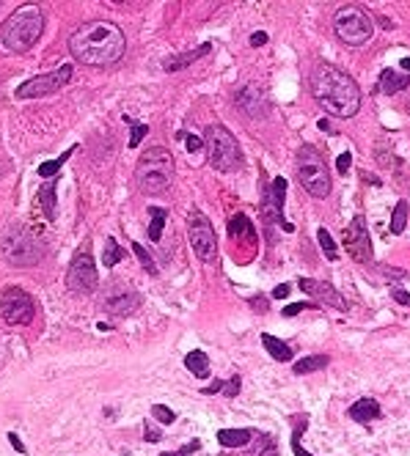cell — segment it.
Instances as JSON below:
<instances>
[{
	"instance_id": "obj_1",
	"label": "cell",
	"mask_w": 410,
	"mask_h": 456,
	"mask_svg": "<svg viewBox=\"0 0 410 456\" xmlns=\"http://www.w3.org/2000/svg\"><path fill=\"white\" fill-rule=\"evenodd\" d=\"M127 47L124 31L108 20H91L83 23L72 36H69V50L75 61L88 64V66H108L121 61Z\"/></svg>"
},
{
	"instance_id": "obj_2",
	"label": "cell",
	"mask_w": 410,
	"mask_h": 456,
	"mask_svg": "<svg viewBox=\"0 0 410 456\" xmlns=\"http://www.w3.org/2000/svg\"><path fill=\"white\" fill-rule=\"evenodd\" d=\"M311 94L322 110L339 118H350L361 110V88L358 83L339 66L319 61L311 72Z\"/></svg>"
},
{
	"instance_id": "obj_3",
	"label": "cell",
	"mask_w": 410,
	"mask_h": 456,
	"mask_svg": "<svg viewBox=\"0 0 410 456\" xmlns=\"http://www.w3.org/2000/svg\"><path fill=\"white\" fill-rule=\"evenodd\" d=\"M45 31V14L36 3L20 6L3 25H0V47L9 53H28Z\"/></svg>"
},
{
	"instance_id": "obj_4",
	"label": "cell",
	"mask_w": 410,
	"mask_h": 456,
	"mask_svg": "<svg viewBox=\"0 0 410 456\" xmlns=\"http://www.w3.org/2000/svg\"><path fill=\"white\" fill-rule=\"evenodd\" d=\"M45 240L28 225H9L0 237V256L12 267H36L45 259Z\"/></svg>"
},
{
	"instance_id": "obj_5",
	"label": "cell",
	"mask_w": 410,
	"mask_h": 456,
	"mask_svg": "<svg viewBox=\"0 0 410 456\" xmlns=\"http://www.w3.org/2000/svg\"><path fill=\"white\" fill-rule=\"evenodd\" d=\"M135 179L141 184L143 192L149 195H160L171 187L173 179V160L162 146H152L141 154L138 165H135Z\"/></svg>"
},
{
	"instance_id": "obj_6",
	"label": "cell",
	"mask_w": 410,
	"mask_h": 456,
	"mask_svg": "<svg viewBox=\"0 0 410 456\" xmlns=\"http://www.w3.org/2000/svg\"><path fill=\"white\" fill-rule=\"evenodd\" d=\"M207 160L215 170L221 173H232V170H240L243 168V151H240V143L237 138L221 127V124H213L207 127Z\"/></svg>"
},
{
	"instance_id": "obj_7",
	"label": "cell",
	"mask_w": 410,
	"mask_h": 456,
	"mask_svg": "<svg viewBox=\"0 0 410 456\" xmlns=\"http://www.w3.org/2000/svg\"><path fill=\"white\" fill-rule=\"evenodd\" d=\"M295 165H298V179L300 184L306 187V192L311 198H328L330 195V173L325 170V162H322V154H317L314 146H303L295 157Z\"/></svg>"
},
{
	"instance_id": "obj_8",
	"label": "cell",
	"mask_w": 410,
	"mask_h": 456,
	"mask_svg": "<svg viewBox=\"0 0 410 456\" xmlns=\"http://www.w3.org/2000/svg\"><path fill=\"white\" fill-rule=\"evenodd\" d=\"M333 28H336V36L341 45L347 47H361L372 39V17L361 9V6H344L333 14Z\"/></svg>"
},
{
	"instance_id": "obj_9",
	"label": "cell",
	"mask_w": 410,
	"mask_h": 456,
	"mask_svg": "<svg viewBox=\"0 0 410 456\" xmlns=\"http://www.w3.org/2000/svg\"><path fill=\"white\" fill-rule=\"evenodd\" d=\"M187 237H190V245H193V251H195V256L201 262H215L218 240H215V231H213L210 220L204 217L198 209H193L190 217H187Z\"/></svg>"
},
{
	"instance_id": "obj_10",
	"label": "cell",
	"mask_w": 410,
	"mask_h": 456,
	"mask_svg": "<svg viewBox=\"0 0 410 456\" xmlns=\"http://www.w3.org/2000/svg\"><path fill=\"white\" fill-rule=\"evenodd\" d=\"M75 75V66L72 64H64L58 66L56 72H47V75H39V77H31L25 80L20 88H17V99H42V97H50L56 91H61Z\"/></svg>"
},
{
	"instance_id": "obj_11",
	"label": "cell",
	"mask_w": 410,
	"mask_h": 456,
	"mask_svg": "<svg viewBox=\"0 0 410 456\" xmlns=\"http://www.w3.org/2000/svg\"><path fill=\"white\" fill-rule=\"evenodd\" d=\"M0 314L9 325H31L36 308H34V297L17 286H9L0 292Z\"/></svg>"
},
{
	"instance_id": "obj_12",
	"label": "cell",
	"mask_w": 410,
	"mask_h": 456,
	"mask_svg": "<svg viewBox=\"0 0 410 456\" xmlns=\"http://www.w3.org/2000/svg\"><path fill=\"white\" fill-rule=\"evenodd\" d=\"M341 245L358 264H369L372 262V240H369V228H366L363 214H355L350 220V225L344 228V234H341Z\"/></svg>"
},
{
	"instance_id": "obj_13",
	"label": "cell",
	"mask_w": 410,
	"mask_h": 456,
	"mask_svg": "<svg viewBox=\"0 0 410 456\" xmlns=\"http://www.w3.org/2000/svg\"><path fill=\"white\" fill-rule=\"evenodd\" d=\"M99 283V275H97V264L91 259V253H77L75 262L69 264V273H67V286L69 292H77V294H91Z\"/></svg>"
},
{
	"instance_id": "obj_14",
	"label": "cell",
	"mask_w": 410,
	"mask_h": 456,
	"mask_svg": "<svg viewBox=\"0 0 410 456\" xmlns=\"http://www.w3.org/2000/svg\"><path fill=\"white\" fill-rule=\"evenodd\" d=\"M284 201H287V179L284 176H276L273 179V187H270V192H267V198H265V203H262V212H265V220L270 223V220H276L284 231H295V225L284 217Z\"/></svg>"
},
{
	"instance_id": "obj_15",
	"label": "cell",
	"mask_w": 410,
	"mask_h": 456,
	"mask_svg": "<svg viewBox=\"0 0 410 456\" xmlns=\"http://www.w3.org/2000/svg\"><path fill=\"white\" fill-rule=\"evenodd\" d=\"M237 107H240L245 116H251V118H262V116H267L270 102H267L265 88L256 86V83H248L245 88H240V91H237Z\"/></svg>"
},
{
	"instance_id": "obj_16",
	"label": "cell",
	"mask_w": 410,
	"mask_h": 456,
	"mask_svg": "<svg viewBox=\"0 0 410 456\" xmlns=\"http://www.w3.org/2000/svg\"><path fill=\"white\" fill-rule=\"evenodd\" d=\"M105 311L113 314V316H130L138 305H141V294L130 286H113L108 294H105Z\"/></svg>"
},
{
	"instance_id": "obj_17",
	"label": "cell",
	"mask_w": 410,
	"mask_h": 456,
	"mask_svg": "<svg viewBox=\"0 0 410 456\" xmlns=\"http://www.w3.org/2000/svg\"><path fill=\"white\" fill-rule=\"evenodd\" d=\"M298 286H300L306 294L317 297V303H325V305H330V308H336V311H347V303H344V300H341V294L330 286V281L300 278V281H298Z\"/></svg>"
},
{
	"instance_id": "obj_18",
	"label": "cell",
	"mask_w": 410,
	"mask_h": 456,
	"mask_svg": "<svg viewBox=\"0 0 410 456\" xmlns=\"http://www.w3.org/2000/svg\"><path fill=\"white\" fill-rule=\"evenodd\" d=\"M407 86H410V77H407V75H402V72H396V69H383V72H380V80H377V91H380V94H385V97L402 94Z\"/></svg>"
},
{
	"instance_id": "obj_19",
	"label": "cell",
	"mask_w": 410,
	"mask_h": 456,
	"mask_svg": "<svg viewBox=\"0 0 410 456\" xmlns=\"http://www.w3.org/2000/svg\"><path fill=\"white\" fill-rule=\"evenodd\" d=\"M210 53H213V45H198V47L190 50V53H182V55H173V58L162 61V69H165V72H179V69L190 66L193 61H198V58H204V55H210Z\"/></svg>"
},
{
	"instance_id": "obj_20",
	"label": "cell",
	"mask_w": 410,
	"mask_h": 456,
	"mask_svg": "<svg viewBox=\"0 0 410 456\" xmlns=\"http://www.w3.org/2000/svg\"><path fill=\"white\" fill-rule=\"evenodd\" d=\"M251 448L243 453V456H281L278 453V440H276V434H262V431H256V437L248 442Z\"/></svg>"
},
{
	"instance_id": "obj_21",
	"label": "cell",
	"mask_w": 410,
	"mask_h": 456,
	"mask_svg": "<svg viewBox=\"0 0 410 456\" xmlns=\"http://www.w3.org/2000/svg\"><path fill=\"white\" fill-rule=\"evenodd\" d=\"M380 415H383V409H380V404H377L374 398H361V401H355V404L350 407V418L358 420V423H372V420H377Z\"/></svg>"
},
{
	"instance_id": "obj_22",
	"label": "cell",
	"mask_w": 410,
	"mask_h": 456,
	"mask_svg": "<svg viewBox=\"0 0 410 456\" xmlns=\"http://www.w3.org/2000/svg\"><path fill=\"white\" fill-rule=\"evenodd\" d=\"M254 437H256L254 429H221V431H218V442L226 445V448H243V445H248Z\"/></svg>"
},
{
	"instance_id": "obj_23",
	"label": "cell",
	"mask_w": 410,
	"mask_h": 456,
	"mask_svg": "<svg viewBox=\"0 0 410 456\" xmlns=\"http://www.w3.org/2000/svg\"><path fill=\"white\" fill-rule=\"evenodd\" d=\"M184 368H190L193 377L204 379V377H210V357L207 352H201V349H193L184 355Z\"/></svg>"
},
{
	"instance_id": "obj_24",
	"label": "cell",
	"mask_w": 410,
	"mask_h": 456,
	"mask_svg": "<svg viewBox=\"0 0 410 456\" xmlns=\"http://www.w3.org/2000/svg\"><path fill=\"white\" fill-rule=\"evenodd\" d=\"M262 344H265V349L278 360V363H289L292 357H295V349L289 346V344H284L281 338H276V335H270V333H265L262 335Z\"/></svg>"
},
{
	"instance_id": "obj_25",
	"label": "cell",
	"mask_w": 410,
	"mask_h": 456,
	"mask_svg": "<svg viewBox=\"0 0 410 456\" xmlns=\"http://www.w3.org/2000/svg\"><path fill=\"white\" fill-rule=\"evenodd\" d=\"M229 237H248V240L254 242L256 231H254V225H251V220H248L245 214H234V217L229 220Z\"/></svg>"
},
{
	"instance_id": "obj_26",
	"label": "cell",
	"mask_w": 410,
	"mask_h": 456,
	"mask_svg": "<svg viewBox=\"0 0 410 456\" xmlns=\"http://www.w3.org/2000/svg\"><path fill=\"white\" fill-rule=\"evenodd\" d=\"M328 363H330V357H328V355H309V357L298 360V363L292 366V371H295V374H311V371L325 368Z\"/></svg>"
},
{
	"instance_id": "obj_27",
	"label": "cell",
	"mask_w": 410,
	"mask_h": 456,
	"mask_svg": "<svg viewBox=\"0 0 410 456\" xmlns=\"http://www.w3.org/2000/svg\"><path fill=\"white\" fill-rule=\"evenodd\" d=\"M149 214H152L149 240H152V242H160V237H162V225H165V220H168V212H165V209H160V206H152V209H149Z\"/></svg>"
},
{
	"instance_id": "obj_28",
	"label": "cell",
	"mask_w": 410,
	"mask_h": 456,
	"mask_svg": "<svg viewBox=\"0 0 410 456\" xmlns=\"http://www.w3.org/2000/svg\"><path fill=\"white\" fill-rule=\"evenodd\" d=\"M121 259H124L121 245H119L113 237H108V240H105V248H102V264H105V267H116Z\"/></svg>"
},
{
	"instance_id": "obj_29",
	"label": "cell",
	"mask_w": 410,
	"mask_h": 456,
	"mask_svg": "<svg viewBox=\"0 0 410 456\" xmlns=\"http://www.w3.org/2000/svg\"><path fill=\"white\" fill-rule=\"evenodd\" d=\"M317 242H319V248H322V253H325L328 262H336V259H339V248H336L333 237L328 234V228H317Z\"/></svg>"
},
{
	"instance_id": "obj_30",
	"label": "cell",
	"mask_w": 410,
	"mask_h": 456,
	"mask_svg": "<svg viewBox=\"0 0 410 456\" xmlns=\"http://www.w3.org/2000/svg\"><path fill=\"white\" fill-rule=\"evenodd\" d=\"M306 426H309V415H300V418H298V426H295V431H292V451H295V456H311V453L303 448V431H306Z\"/></svg>"
},
{
	"instance_id": "obj_31",
	"label": "cell",
	"mask_w": 410,
	"mask_h": 456,
	"mask_svg": "<svg viewBox=\"0 0 410 456\" xmlns=\"http://www.w3.org/2000/svg\"><path fill=\"white\" fill-rule=\"evenodd\" d=\"M72 154H75V146H72V149H67L61 157H56V160H50V162H42V165H39V176H42V179H50V176H56V173H58V168H61V165H64V162H67Z\"/></svg>"
},
{
	"instance_id": "obj_32",
	"label": "cell",
	"mask_w": 410,
	"mask_h": 456,
	"mask_svg": "<svg viewBox=\"0 0 410 456\" xmlns=\"http://www.w3.org/2000/svg\"><path fill=\"white\" fill-rule=\"evenodd\" d=\"M405 225H407V203L399 201V203L394 206V217H391V228H388V231H391V234H402Z\"/></svg>"
},
{
	"instance_id": "obj_33",
	"label": "cell",
	"mask_w": 410,
	"mask_h": 456,
	"mask_svg": "<svg viewBox=\"0 0 410 456\" xmlns=\"http://www.w3.org/2000/svg\"><path fill=\"white\" fill-rule=\"evenodd\" d=\"M127 124H130V132H132V135H130V149H138V143L149 135V127L141 124V121H130V118H127Z\"/></svg>"
},
{
	"instance_id": "obj_34",
	"label": "cell",
	"mask_w": 410,
	"mask_h": 456,
	"mask_svg": "<svg viewBox=\"0 0 410 456\" xmlns=\"http://www.w3.org/2000/svg\"><path fill=\"white\" fill-rule=\"evenodd\" d=\"M132 253L138 256V262L143 264V270L149 273V275H157V267H154V262H152V256L146 253V248H141V242H132Z\"/></svg>"
},
{
	"instance_id": "obj_35",
	"label": "cell",
	"mask_w": 410,
	"mask_h": 456,
	"mask_svg": "<svg viewBox=\"0 0 410 456\" xmlns=\"http://www.w3.org/2000/svg\"><path fill=\"white\" fill-rule=\"evenodd\" d=\"M39 201L45 203L47 217H53V214H56V195H53V187H42V190H39Z\"/></svg>"
},
{
	"instance_id": "obj_36",
	"label": "cell",
	"mask_w": 410,
	"mask_h": 456,
	"mask_svg": "<svg viewBox=\"0 0 410 456\" xmlns=\"http://www.w3.org/2000/svg\"><path fill=\"white\" fill-rule=\"evenodd\" d=\"M152 415H154V418H157L162 426H171V423L176 420V415H173V412H171L165 404H154V407H152Z\"/></svg>"
},
{
	"instance_id": "obj_37",
	"label": "cell",
	"mask_w": 410,
	"mask_h": 456,
	"mask_svg": "<svg viewBox=\"0 0 410 456\" xmlns=\"http://www.w3.org/2000/svg\"><path fill=\"white\" fill-rule=\"evenodd\" d=\"M179 138L187 143V151H201L204 149V140L195 138V135H190V132H179Z\"/></svg>"
},
{
	"instance_id": "obj_38",
	"label": "cell",
	"mask_w": 410,
	"mask_h": 456,
	"mask_svg": "<svg viewBox=\"0 0 410 456\" xmlns=\"http://www.w3.org/2000/svg\"><path fill=\"white\" fill-rule=\"evenodd\" d=\"M306 308H317V303H295V305H287L284 308V316L289 319V316H298L300 311H306Z\"/></svg>"
},
{
	"instance_id": "obj_39",
	"label": "cell",
	"mask_w": 410,
	"mask_h": 456,
	"mask_svg": "<svg viewBox=\"0 0 410 456\" xmlns=\"http://www.w3.org/2000/svg\"><path fill=\"white\" fill-rule=\"evenodd\" d=\"M240 385H243V379H240V377H232V382H224V393H226L229 398H234V396L240 393Z\"/></svg>"
},
{
	"instance_id": "obj_40",
	"label": "cell",
	"mask_w": 410,
	"mask_h": 456,
	"mask_svg": "<svg viewBox=\"0 0 410 456\" xmlns=\"http://www.w3.org/2000/svg\"><path fill=\"white\" fill-rule=\"evenodd\" d=\"M350 165H352V154H350V151L339 154V160H336V170H339V173H347Z\"/></svg>"
},
{
	"instance_id": "obj_41",
	"label": "cell",
	"mask_w": 410,
	"mask_h": 456,
	"mask_svg": "<svg viewBox=\"0 0 410 456\" xmlns=\"http://www.w3.org/2000/svg\"><path fill=\"white\" fill-rule=\"evenodd\" d=\"M289 292H292V286H289V283H281V286L273 289V300H287Z\"/></svg>"
},
{
	"instance_id": "obj_42",
	"label": "cell",
	"mask_w": 410,
	"mask_h": 456,
	"mask_svg": "<svg viewBox=\"0 0 410 456\" xmlns=\"http://www.w3.org/2000/svg\"><path fill=\"white\" fill-rule=\"evenodd\" d=\"M251 308H254L256 314H265V311H267V300H265L262 294H256V297L251 300Z\"/></svg>"
},
{
	"instance_id": "obj_43",
	"label": "cell",
	"mask_w": 410,
	"mask_h": 456,
	"mask_svg": "<svg viewBox=\"0 0 410 456\" xmlns=\"http://www.w3.org/2000/svg\"><path fill=\"white\" fill-rule=\"evenodd\" d=\"M391 297H394L399 305H410V294L402 292V289H391Z\"/></svg>"
},
{
	"instance_id": "obj_44",
	"label": "cell",
	"mask_w": 410,
	"mask_h": 456,
	"mask_svg": "<svg viewBox=\"0 0 410 456\" xmlns=\"http://www.w3.org/2000/svg\"><path fill=\"white\" fill-rule=\"evenodd\" d=\"M9 442H12V448H14L17 453H25V445H23V440H20L14 431H9Z\"/></svg>"
},
{
	"instance_id": "obj_45",
	"label": "cell",
	"mask_w": 410,
	"mask_h": 456,
	"mask_svg": "<svg viewBox=\"0 0 410 456\" xmlns=\"http://www.w3.org/2000/svg\"><path fill=\"white\" fill-rule=\"evenodd\" d=\"M265 42H267V34H265V31H256V34L251 36V47H262Z\"/></svg>"
},
{
	"instance_id": "obj_46",
	"label": "cell",
	"mask_w": 410,
	"mask_h": 456,
	"mask_svg": "<svg viewBox=\"0 0 410 456\" xmlns=\"http://www.w3.org/2000/svg\"><path fill=\"white\" fill-rule=\"evenodd\" d=\"M317 127H319L325 135H333V132H336V129L330 127V121H328V118H319V121H317Z\"/></svg>"
},
{
	"instance_id": "obj_47",
	"label": "cell",
	"mask_w": 410,
	"mask_h": 456,
	"mask_svg": "<svg viewBox=\"0 0 410 456\" xmlns=\"http://www.w3.org/2000/svg\"><path fill=\"white\" fill-rule=\"evenodd\" d=\"M221 388H224V382H221V379H215V382H210L207 388H204V393H218Z\"/></svg>"
},
{
	"instance_id": "obj_48",
	"label": "cell",
	"mask_w": 410,
	"mask_h": 456,
	"mask_svg": "<svg viewBox=\"0 0 410 456\" xmlns=\"http://www.w3.org/2000/svg\"><path fill=\"white\" fill-rule=\"evenodd\" d=\"M146 440H149V442H157V440H160V434H157L152 426H146Z\"/></svg>"
},
{
	"instance_id": "obj_49",
	"label": "cell",
	"mask_w": 410,
	"mask_h": 456,
	"mask_svg": "<svg viewBox=\"0 0 410 456\" xmlns=\"http://www.w3.org/2000/svg\"><path fill=\"white\" fill-rule=\"evenodd\" d=\"M193 451H198V442H190V445H187V448H182L179 453H182V456H187V453H193Z\"/></svg>"
},
{
	"instance_id": "obj_50",
	"label": "cell",
	"mask_w": 410,
	"mask_h": 456,
	"mask_svg": "<svg viewBox=\"0 0 410 456\" xmlns=\"http://www.w3.org/2000/svg\"><path fill=\"white\" fill-rule=\"evenodd\" d=\"M399 66H402V72H405V75H410V58H402V61H399Z\"/></svg>"
},
{
	"instance_id": "obj_51",
	"label": "cell",
	"mask_w": 410,
	"mask_h": 456,
	"mask_svg": "<svg viewBox=\"0 0 410 456\" xmlns=\"http://www.w3.org/2000/svg\"><path fill=\"white\" fill-rule=\"evenodd\" d=\"M162 456H182V453H171V451H165V453H162Z\"/></svg>"
},
{
	"instance_id": "obj_52",
	"label": "cell",
	"mask_w": 410,
	"mask_h": 456,
	"mask_svg": "<svg viewBox=\"0 0 410 456\" xmlns=\"http://www.w3.org/2000/svg\"><path fill=\"white\" fill-rule=\"evenodd\" d=\"M407 110H410V107H407Z\"/></svg>"
}]
</instances>
